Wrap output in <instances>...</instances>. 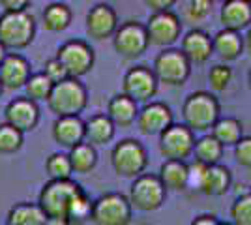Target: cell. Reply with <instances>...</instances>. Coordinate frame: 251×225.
Wrapping results in <instances>:
<instances>
[{
  "mask_svg": "<svg viewBox=\"0 0 251 225\" xmlns=\"http://www.w3.org/2000/svg\"><path fill=\"white\" fill-rule=\"evenodd\" d=\"M88 103V90L79 79H64L52 86L47 107L56 118L79 117Z\"/></svg>",
  "mask_w": 251,
  "mask_h": 225,
  "instance_id": "6da1fadb",
  "label": "cell"
},
{
  "mask_svg": "<svg viewBox=\"0 0 251 225\" xmlns=\"http://www.w3.org/2000/svg\"><path fill=\"white\" fill-rule=\"evenodd\" d=\"M220 113L221 107L218 98L210 92H204V90L189 94L182 105L184 124L193 133L195 131H208L214 128L216 122L220 120Z\"/></svg>",
  "mask_w": 251,
  "mask_h": 225,
  "instance_id": "7a4b0ae2",
  "label": "cell"
},
{
  "mask_svg": "<svg viewBox=\"0 0 251 225\" xmlns=\"http://www.w3.org/2000/svg\"><path fill=\"white\" fill-rule=\"evenodd\" d=\"M83 188L77 182L70 180H49L40 192L38 204L47 218H66L68 220V210L70 204Z\"/></svg>",
  "mask_w": 251,
  "mask_h": 225,
  "instance_id": "3957f363",
  "label": "cell"
},
{
  "mask_svg": "<svg viewBox=\"0 0 251 225\" xmlns=\"http://www.w3.org/2000/svg\"><path fill=\"white\" fill-rule=\"evenodd\" d=\"M36 36V19L30 11L0 15V43L8 49L19 51L28 47Z\"/></svg>",
  "mask_w": 251,
  "mask_h": 225,
  "instance_id": "277c9868",
  "label": "cell"
},
{
  "mask_svg": "<svg viewBox=\"0 0 251 225\" xmlns=\"http://www.w3.org/2000/svg\"><path fill=\"white\" fill-rule=\"evenodd\" d=\"M111 165L118 176L133 178L141 176L148 165V152L137 139H122L111 152Z\"/></svg>",
  "mask_w": 251,
  "mask_h": 225,
  "instance_id": "5b68a950",
  "label": "cell"
},
{
  "mask_svg": "<svg viewBox=\"0 0 251 225\" xmlns=\"http://www.w3.org/2000/svg\"><path fill=\"white\" fill-rule=\"evenodd\" d=\"M127 199H129L131 208H137L141 212H154L157 208H161V204L165 203L167 190L161 184L157 175L143 173L141 176H137L133 180Z\"/></svg>",
  "mask_w": 251,
  "mask_h": 225,
  "instance_id": "8992f818",
  "label": "cell"
},
{
  "mask_svg": "<svg viewBox=\"0 0 251 225\" xmlns=\"http://www.w3.org/2000/svg\"><path fill=\"white\" fill-rule=\"evenodd\" d=\"M133 218V208L129 199L122 193H105L92 204L90 220L96 225H129Z\"/></svg>",
  "mask_w": 251,
  "mask_h": 225,
  "instance_id": "52a82bcc",
  "label": "cell"
},
{
  "mask_svg": "<svg viewBox=\"0 0 251 225\" xmlns=\"http://www.w3.org/2000/svg\"><path fill=\"white\" fill-rule=\"evenodd\" d=\"M152 72L156 75L157 83L167 86H182L189 79L191 62L180 49H163L156 56Z\"/></svg>",
  "mask_w": 251,
  "mask_h": 225,
  "instance_id": "ba28073f",
  "label": "cell"
},
{
  "mask_svg": "<svg viewBox=\"0 0 251 225\" xmlns=\"http://www.w3.org/2000/svg\"><path fill=\"white\" fill-rule=\"evenodd\" d=\"M113 45L116 53L126 60H135L143 56L150 45L145 25L139 21L122 23L113 36Z\"/></svg>",
  "mask_w": 251,
  "mask_h": 225,
  "instance_id": "9c48e42d",
  "label": "cell"
},
{
  "mask_svg": "<svg viewBox=\"0 0 251 225\" xmlns=\"http://www.w3.org/2000/svg\"><path fill=\"white\" fill-rule=\"evenodd\" d=\"M56 58L60 60L64 70L68 72V77L79 79L86 75L94 66V49L83 40H70L62 43L56 51Z\"/></svg>",
  "mask_w": 251,
  "mask_h": 225,
  "instance_id": "30bf717a",
  "label": "cell"
},
{
  "mask_svg": "<svg viewBox=\"0 0 251 225\" xmlns=\"http://www.w3.org/2000/svg\"><path fill=\"white\" fill-rule=\"evenodd\" d=\"M195 133L186 124H173L159 135V152L165 161H186L193 154Z\"/></svg>",
  "mask_w": 251,
  "mask_h": 225,
  "instance_id": "8fae6325",
  "label": "cell"
},
{
  "mask_svg": "<svg viewBox=\"0 0 251 225\" xmlns=\"http://www.w3.org/2000/svg\"><path fill=\"white\" fill-rule=\"evenodd\" d=\"M157 79L152 68L148 66H133L129 68L124 75L122 88L126 96L133 100L135 103H150V100L156 96L157 92Z\"/></svg>",
  "mask_w": 251,
  "mask_h": 225,
  "instance_id": "7c38bea8",
  "label": "cell"
},
{
  "mask_svg": "<svg viewBox=\"0 0 251 225\" xmlns=\"http://www.w3.org/2000/svg\"><path fill=\"white\" fill-rule=\"evenodd\" d=\"M148 34V42L157 47H165L176 42L182 34V21L175 11H161L152 13L148 23L145 25Z\"/></svg>",
  "mask_w": 251,
  "mask_h": 225,
  "instance_id": "4fadbf2b",
  "label": "cell"
},
{
  "mask_svg": "<svg viewBox=\"0 0 251 225\" xmlns=\"http://www.w3.org/2000/svg\"><path fill=\"white\" fill-rule=\"evenodd\" d=\"M4 118H6V124L19 129L25 135L26 131H32L38 126V122H40V107H38L36 101L28 100L26 96L15 98L4 109Z\"/></svg>",
  "mask_w": 251,
  "mask_h": 225,
  "instance_id": "5bb4252c",
  "label": "cell"
},
{
  "mask_svg": "<svg viewBox=\"0 0 251 225\" xmlns=\"http://www.w3.org/2000/svg\"><path fill=\"white\" fill-rule=\"evenodd\" d=\"M173 124V111L161 101H150L143 109H139L137 128L145 135H161Z\"/></svg>",
  "mask_w": 251,
  "mask_h": 225,
  "instance_id": "9a60e30c",
  "label": "cell"
},
{
  "mask_svg": "<svg viewBox=\"0 0 251 225\" xmlns=\"http://www.w3.org/2000/svg\"><path fill=\"white\" fill-rule=\"evenodd\" d=\"M116 28H118V17L109 4H96L86 13V34L92 40L101 42L107 38H113Z\"/></svg>",
  "mask_w": 251,
  "mask_h": 225,
  "instance_id": "2e32d148",
  "label": "cell"
},
{
  "mask_svg": "<svg viewBox=\"0 0 251 225\" xmlns=\"http://www.w3.org/2000/svg\"><path fill=\"white\" fill-rule=\"evenodd\" d=\"M30 64L19 53H8L4 64L0 66V85L4 90H19L30 79Z\"/></svg>",
  "mask_w": 251,
  "mask_h": 225,
  "instance_id": "e0dca14e",
  "label": "cell"
},
{
  "mask_svg": "<svg viewBox=\"0 0 251 225\" xmlns=\"http://www.w3.org/2000/svg\"><path fill=\"white\" fill-rule=\"evenodd\" d=\"M223 30L240 34L244 28H251V2L250 0H227L220 11Z\"/></svg>",
  "mask_w": 251,
  "mask_h": 225,
  "instance_id": "ac0fdd59",
  "label": "cell"
},
{
  "mask_svg": "<svg viewBox=\"0 0 251 225\" xmlns=\"http://www.w3.org/2000/svg\"><path fill=\"white\" fill-rule=\"evenodd\" d=\"M180 51L186 54V58L191 64H204L214 54L212 38L204 30L193 28L182 38V49Z\"/></svg>",
  "mask_w": 251,
  "mask_h": 225,
  "instance_id": "d6986e66",
  "label": "cell"
},
{
  "mask_svg": "<svg viewBox=\"0 0 251 225\" xmlns=\"http://www.w3.org/2000/svg\"><path fill=\"white\" fill-rule=\"evenodd\" d=\"M52 139L58 147L70 150L84 143V122L81 117L56 118L52 124Z\"/></svg>",
  "mask_w": 251,
  "mask_h": 225,
  "instance_id": "ffe728a7",
  "label": "cell"
},
{
  "mask_svg": "<svg viewBox=\"0 0 251 225\" xmlns=\"http://www.w3.org/2000/svg\"><path fill=\"white\" fill-rule=\"evenodd\" d=\"M116 126L107 115H94L84 122V143H88L92 147L107 145L113 141Z\"/></svg>",
  "mask_w": 251,
  "mask_h": 225,
  "instance_id": "44dd1931",
  "label": "cell"
},
{
  "mask_svg": "<svg viewBox=\"0 0 251 225\" xmlns=\"http://www.w3.org/2000/svg\"><path fill=\"white\" fill-rule=\"evenodd\" d=\"M107 117L111 118V122L120 128H127L133 122H137L139 117V107L133 100L126 96V94H116L109 105H107Z\"/></svg>",
  "mask_w": 251,
  "mask_h": 225,
  "instance_id": "7402d4cb",
  "label": "cell"
},
{
  "mask_svg": "<svg viewBox=\"0 0 251 225\" xmlns=\"http://www.w3.org/2000/svg\"><path fill=\"white\" fill-rule=\"evenodd\" d=\"M159 180L165 186V190L184 192L189 184V169L186 161H163L159 169Z\"/></svg>",
  "mask_w": 251,
  "mask_h": 225,
  "instance_id": "603a6c76",
  "label": "cell"
},
{
  "mask_svg": "<svg viewBox=\"0 0 251 225\" xmlns=\"http://www.w3.org/2000/svg\"><path fill=\"white\" fill-rule=\"evenodd\" d=\"M214 53L220 56L223 62H232L244 53V38L238 32L220 30L212 38Z\"/></svg>",
  "mask_w": 251,
  "mask_h": 225,
  "instance_id": "cb8c5ba5",
  "label": "cell"
},
{
  "mask_svg": "<svg viewBox=\"0 0 251 225\" xmlns=\"http://www.w3.org/2000/svg\"><path fill=\"white\" fill-rule=\"evenodd\" d=\"M230 184H232V176L230 171L223 165H212L206 167L204 171V178H202V186H201V193L204 195H212V197H220L229 192Z\"/></svg>",
  "mask_w": 251,
  "mask_h": 225,
  "instance_id": "d4e9b609",
  "label": "cell"
},
{
  "mask_svg": "<svg viewBox=\"0 0 251 225\" xmlns=\"http://www.w3.org/2000/svg\"><path fill=\"white\" fill-rule=\"evenodd\" d=\"M47 216L43 214L40 204L19 203L13 204L6 216V225H45Z\"/></svg>",
  "mask_w": 251,
  "mask_h": 225,
  "instance_id": "484cf974",
  "label": "cell"
},
{
  "mask_svg": "<svg viewBox=\"0 0 251 225\" xmlns=\"http://www.w3.org/2000/svg\"><path fill=\"white\" fill-rule=\"evenodd\" d=\"M42 19L45 30H49V32H62V30H66L72 25L74 13L70 10V6H66L62 2H52V4H49L43 10Z\"/></svg>",
  "mask_w": 251,
  "mask_h": 225,
  "instance_id": "4316f807",
  "label": "cell"
},
{
  "mask_svg": "<svg viewBox=\"0 0 251 225\" xmlns=\"http://www.w3.org/2000/svg\"><path fill=\"white\" fill-rule=\"evenodd\" d=\"M193 152H195V161L197 163L212 167V165L220 163L221 156H223V147L212 133H208V135H202L199 139H195Z\"/></svg>",
  "mask_w": 251,
  "mask_h": 225,
  "instance_id": "83f0119b",
  "label": "cell"
},
{
  "mask_svg": "<svg viewBox=\"0 0 251 225\" xmlns=\"http://www.w3.org/2000/svg\"><path fill=\"white\" fill-rule=\"evenodd\" d=\"M242 122L236 120V118H220L216 122V126L212 128V135L218 139L221 147H236L240 139L244 137L242 135Z\"/></svg>",
  "mask_w": 251,
  "mask_h": 225,
  "instance_id": "f1b7e54d",
  "label": "cell"
},
{
  "mask_svg": "<svg viewBox=\"0 0 251 225\" xmlns=\"http://www.w3.org/2000/svg\"><path fill=\"white\" fill-rule=\"evenodd\" d=\"M68 158H70V163H72V171L86 175V173H90L96 167L98 152H96V147H92V145L81 143V145H77V147H74L68 152Z\"/></svg>",
  "mask_w": 251,
  "mask_h": 225,
  "instance_id": "f546056e",
  "label": "cell"
},
{
  "mask_svg": "<svg viewBox=\"0 0 251 225\" xmlns=\"http://www.w3.org/2000/svg\"><path fill=\"white\" fill-rule=\"evenodd\" d=\"M52 86H54V83L43 72L42 74H32L28 83L25 85L26 98L32 101H47L52 92Z\"/></svg>",
  "mask_w": 251,
  "mask_h": 225,
  "instance_id": "4dcf8cb0",
  "label": "cell"
},
{
  "mask_svg": "<svg viewBox=\"0 0 251 225\" xmlns=\"http://www.w3.org/2000/svg\"><path fill=\"white\" fill-rule=\"evenodd\" d=\"M45 171L51 176V180H70L74 173L70 158L64 152H54L45 160Z\"/></svg>",
  "mask_w": 251,
  "mask_h": 225,
  "instance_id": "1f68e13d",
  "label": "cell"
},
{
  "mask_svg": "<svg viewBox=\"0 0 251 225\" xmlns=\"http://www.w3.org/2000/svg\"><path fill=\"white\" fill-rule=\"evenodd\" d=\"M92 204L94 201H90V197L84 193V190L77 197H75L72 204H70V210H68V222L72 225H81L86 220H90L92 216Z\"/></svg>",
  "mask_w": 251,
  "mask_h": 225,
  "instance_id": "d6a6232c",
  "label": "cell"
},
{
  "mask_svg": "<svg viewBox=\"0 0 251 225\" xmlns=\"http://www.w3.org/2000/svg\"><path fill=\"white\" fill-rule=\"evenodd\" d=\"M23 147V133L10 124H0V154H15Z\"/></svg>",
  "mask_w": 251,
  "mask_h": 225,
  "instance_id": "836d02e7",
  "label": "cell"
},
{
  "mask_svg": "<svg viewBox=\"0 0 251 225\" xmlns=\"http://www.w3.org/2000/svg\"><path fill=\"white\" fill-rule=\"evenodd\" d=\"M232 225H251V192L240 195L230 206Z\"/></svg>",
  "mask_w": 251,
  "mask_h": 225,
  "instance_id": "e575fe53",
  "label": "cell"
},
{
  "mask_svg": "<svg viewBox=\"0 0 251 225\" xmlns=\"http://www.w3.org/2000/svg\"><path fill=\"white\" fill-rule=\"evenodd\" d=\"M230 79H232V70L227 64H216L210 68L208 83L214 92H223L229 86Z\"/></svg>",
  "mask_w": 251,
  "mask_h": 225,
  "instance_id": "d590c367",
  "label": "cell"
},
{
  "mask_svg": "<svg viewBox=\"0 0 251 225\" xmlns=\"http://www.w3.org/2000/svg\"><path fill=\"white\" fill-rule=\"evenodd\" d=\"M212 0H191L186 8V19L189 23L204 21L212 13Z\"/></svg>",
  "mask_w": 251,
  "mask_h": 225,
  "instance_id": "8d00e7d4",
  "label": "cell"
},
{
  "mask_svg": "<svg viewBox=\"0 0 251 225\" xmlns=\"http://www.w3.org/2000/svg\"><path fill=\"white\" fill-rule=\"evenodd\" d=\"M234 158L238 165L251 169V137H242L240 143L234 147Z\"/></svg>",
  "mask_w": 251,
  "mask_h": 225,
  "instance_id": "74e56055",
  "label": "cell"
},
{
  "mask_svg": "<svg viewBox=\"0 0 251 225\" xmlns=\"http://www.w3.org/2000/svg\"><path fill=\"white\" fill-rule=\"evenodd\" d=\"M43 74L47 75V77L51 79L54 85H56V83H60V81H64V79H68V72L64 70V66L60 64V60H58L56 56H54V58H51V60H47Z\"/></svg>",
  "mask_w": 251,
  "mask_h": 225,
  "instance_id": "f35d334b",
  "label": "cell"
},
{
  "mask_svg": "<svg viewBox=\"0 0 251 225\" xmlns=\"http://www.w3.org/2000/svg\"><path fill=\"white\" fill-rule=\"evenodd\" d=\"M189 169V184L188 188H193V190H197L201 192V186H202V178H204V171H206V165H201V163H191L188 165Z\"/></svg>",
  "mask_w": 251,
  "mask_h": 225,
  "instance_id": "ab89813d",
  "label": "cell"
},
{
  "mask_svg": "<svg viewBox=\"0 0 251 225\" xmlns=\"http://www.w3.org/2000/svg\"><path fill=\"white\" fill-rule=\"evenodd\" d=\"M0 6L4 8V13H21V11H28L30 2L28 0H0Z\"/></svg>",
  "mask_w": 251,
  "mask_h": 225,
  "instance_id": "60d3db41",
  "label": "cell"
},
{
  "mask_svg": "<svg viewBox=\"0 0 251 225\" xmlns=\"http://www.w3.org/2000/svg\"><path fill=\"white\" fill-rule=\"evenodd\" d=\"M148 8H152L154 10V13H161V11H171V8H173V0H147L145 2Z\"/></svg>",
  "mask_w": 251,
  "mask_h": 225,
  "instance_id": "b9f144b4",
  "label": "cell"
},
{
  "mask_svg": "<svg viewBox=\"0 0 251 225\" xmlns=\"http://www.w3.org/2000/svg\"><path fill=\"white\" fill-rule=\"evenodd\" d=\"M220 222H218V218L216 216H212V214H201L197 216L193 222L189 225H218Z\"/></svg>",
  "mask_w": 251,
  "mask_h": 225,
  "instance_id": "7bdbcfd3",
  "label": "cell"
},
{
  "mask_svg": "<svg viewBox=\"0 0 251 225\" xmlns=\"http://www.w3.org/2000/svg\"><path fill=\"white\" fill-rule=\"evenodd\" d=\"M45 225H72L66 218H47Z\"/></svg>",
  "mask_w": 251,
  "mask_h": 225,
  "instance_id": "ee69618b",
  "label": "cell"
},
{
  "mask_svg": "<svg viewBox=\"0 0 251 225\" xmlns=\"http://www.w3.org/2000/svg\"><path fill=\"white\" fill-rule=\"evenodd\" d=\"M244 49L250 53V56H251V28L248 30V36L244 38Z\"/></svg>",
  "mask_w": 251,
  "mask_h": 225,
  "instance_id": "f6af8a7d",
  "label": "cell"
},
{
  "mask_svg": "<svg viewBox=\"0 0 251 225\" xmlns=\"http://www.w3.org/2000/svg\"><path fill=\"white\" fill-rule=\"evenodd\" d=\"M6 56H8V53H6V47L0 43V66L4 64V60H6Z\"/></svg>",
  "mask_w": 251,
  "mask_h": 225,
  "instance_id": "bcb514c9",
  "label": "cell"
},
{
  "mask_svg": "<svg viewBox=\"0 0 251 225\" xmlns=\"http://www.w3.org/2000/svg\"><path fill=\"white\" fill-rule=\"evenodd\" d=\"M248 85H250V90H251V70H250V74H248Z\"/></svg>",
  "mask_w": 251,
  "mask_h": 225,
  "instance_id": "7dc6e473",
  "label": "cell"
},
{
  "mask_svg": "<svg viewBox=\"0 0 251 225\" xmlns=\"http://www.w3.org/2000/svg\"><path fill=\"white\" fill-rule=\"evenodd\" d=\"M2 92H4V88H2V85H0V96H2Z\"/></svg>",
  "mask_w": 251,
  "mask_h": 225,
  "instance_id": "c3c4849f",
  "label": "cell"
},
{
  "mask_svg": "<svg viewBox=\"0 0 251 225\" xmlns=\"http://www.w3.org/2000/svg\"><path fill=\"white\" fill-rule=\"evenodd\" d=\"M218 225H232V224H223V222H220Z\"/></svg>",
  "mask_w": 251,
  "mask_h": 225,
  "instance_id": "681fc988",
  "label": "cell"
}]
</instances>
